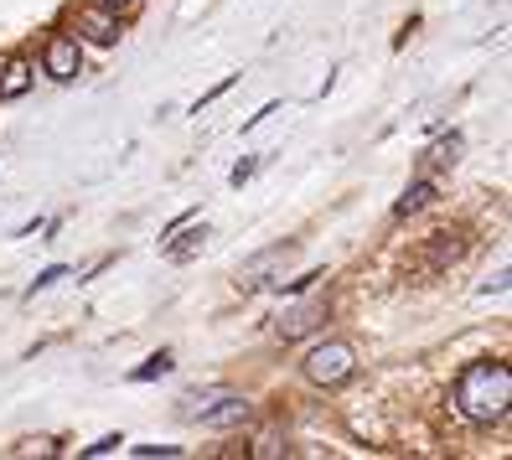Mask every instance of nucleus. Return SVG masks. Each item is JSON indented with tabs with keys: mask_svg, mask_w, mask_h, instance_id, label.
Segmentation results:
<instances>
[{
	"mask_svg": "<svg viewBox=\"0 0 512 460\" xmlns=\"http://www.w3.org/2000/svg\"><path fill=\"white\" fill-rule=\"evenodd\" d=\"M507 404H512V373L507 362H466L461 378H456V409L471 419V424H502L507 419Z\"/></svg>",
	"mask_w": 512,
	"mask_h": 460,
	"instance_id": "1",
	"label": "nucleus"
},
{
	"mask_svg": "<svg viewBox=\"0 0 512 460\" xmlns=\"http://www.w3.org/2000/svg\"><path fill=\"white\" fill-rule=\"evenodd\" d=\"M300 373H306L316 388H337V383H347L357 373V352H352V342H321V347L306 352Z\"/></svg>",
	"mask_w": 512,
	"mask_h": 460,
	"instance_id": "2",
	"label": "nucleus"
},
{
	"mask_svg": "<svg viewBox=\"0 0 512 460\" xmlns=\"http://www.w3.org/2000/svg\"><path fill=\"white\" fill-rule=\"evenodd\" d=\"M42 68H47V78H57V83H73V78L83 73V42H78L73 32H52L47 47H42Z\"/></svg>",
	"mask_w": 512,
	"mask_h": 460,
	"instance_id": "3",
	"label": "nucleus"
},
{
	"mask_svg": "<svg viewBox=\"0 0 512 460\" xmlns=\"http://www.w3.org/2000/svg\"><path fill=\"white\" fill-rule=\"evenodd\" d=\"M73 26H78V42H94V47H114L119 42V32H125V26H119V16L109 11V6H83L78 16H73Z\"/></svg>",
	"mask_w": 512,
	"mask_h": 460,
	"instance_id": "4",
	"label": "nucleus"
},
{
	"mask_svg": "<svg viewBox=\"0 0 512 460\" xmlns=\"http://www.w3.org/2000/svg\"><path fill=\"white\" fill-rule=\"evenodd\" d=\"M321 321H326V295H311V300L290 305V311L275 321V336L280 342H300V336H311Z\"/></svg>",
	"mask_w": 512,
	"mask_h": 460,
	"instance_id": "5",
	"label": "nucleus"
},
{
	"mask_svg": "<svg viewBox=\"0 0 512 460\" xmlns=\"http://www.w3.org/2000/svg\"><path fill=\"white\" fill-rule=\"evenodd\" d=\"M249 414H254L249 398H238V393H218V398H213V409L202 414V424H207V429H238V424H249Z\"/></svg>",
	"mask_w": 512,
	"mask_h": 460,
	"instance_id": "6",
	"label": "nucleus"
},
{
	"mask_svg": "<svg viewBox=\"0 0 512 460\" xmlns=\"http://www.w3.org/2000/svg\"><path fill=\"white\" fill-rule=\"evenodd\" d=\"M26 88H32V63H26V57L0 63V99H21Z\"/></svg>",
	"mask_w": 512,
	"mask_h": 460,
	"instance_id": "7",
	"label": "nucleus"
},
{
	"mask_svg": "<svg viewBox=\"0 0 512 460\" xmlns=\"http://www.w3.org/2000/svg\"><path fill=\"white\" fill-rule=\"evenodd\" d=\"M285 254H295V243H280V249H269V254H259V259H254V264L244 269V274H238V290H259V285H264V274L275 269V264H280Z\"/></svg>",
	"mask_w": 512,
	"mask_h": 460,
	"instance_id": "8",
	"label": "nucleus"
},
{
	"mask_svg": "<svg viewBox=\"0 0 512 460\" xmlns=\"http://www.w3.org/2000/svg\"><path fill=\"white\" fill-rule=\"evenodd\" d=\"M176 233H182V243H161V254H166L171 264H187V259L202 249V243H207V228H187V223H182Z\"/></svg>",
	"mask_w": 512,
	"mask_h": 460,
	"instance_id": "9",
	"label": "nucleus"
},
{
	"mask_svg": "<svg viewBox=\"0 0 512 460\" xmlns=\"http://www.w3.org/2000/svg\"><path fill=\"white\" fill-rule=\"evenodd\" d=\"M430 202H435V181H430V176H419L414 187H409V192H404V197L394 202V218H409V212L430 207Z\"/></svg>",
	"mask_w": 512,
	"mask_h": 460,
	"instance_id": "10",
	"label": "nucleus"
},
{
	"mask_svg": "<svg viewBox=\"0 0 512 460\" xmlns=\"http://www.w3.org/2000/svg\"><path fill=\"white\" fill-rule=\"evenodd\" d=\"M171 367H176V362H171V352L161 347V352H150V357L135 367V373H130V383H156V378H166V373H171Z\"/></svg>",
	"mask_w": 512,
	"mask_h": 460,
	"instance_id": "11",
	"label": "nucleus"
},
{
	"mask_svg": "<svg viewBox=\"0 0 512 460\" xmlns=\"http://www.w3.org/2000/svg\"><path fill=\"white\" fill-rule=\"evenodd\" d=\"M456 259H461V238H456V233H435V249H430V264H425V269L435 274V269L456 264Z\"/></svg>",
	"mask_w": 512,
	"mask_h": 460,
	"instance_id": "12",
	"label": "nucleus"
},
{
	"mask_svg": "<svg viewBox=\"0 0 512 460\" xmlns=\"http://www.w3.org/2000/svg\"><path fill=\"white\" fill-rule=\"evenodd\" d=\"M456 156H461V135L450 130V135H445V140H440V145L430 150V156H425V171H430V166H450Z\"/></svg>",
	"mask_w": 512,
	"mask_h": 460,
	"instance_id": "13",
	"label": "nucleus"
},
{
	"mask_svg": "<svg viewBox=\"0 0 512 460\" xmlns=\"http://www.w3.org/2000/svg\"><path fill=\"white\" fill-rule=\"evenodd\" d=\"M316 280H326V269H306V274H300V280H280L275 290H280V295H300V290H311Z\"/></svg>",
	"mask_w": 512,
	"mask_h": 460,
	"instance_id": "14",
	"label": "nucleus"
},
{
	"mask_svg": "<svg viewBox=\"0 0 512 460\" xmlns=\"http://www.w3.org/2000/svg\"><path fill=\"white\" fill-rule=\"evenodd\" d=\"M218 393H223V388H207V393H192V398H187V419H202L207 409H213V398H218Z\"/></svg>",
	"mask_w": 512,
	"mask_h": 460,
	"instance_id": "15",
	"label": "nucleus"
},
{
	"mask_svg": "<svg viewBox=\"0 0 512 460\" xmlns=\"http://www.w3.org/2000/svg\"><path fill=\"white\" fill-rule=\"evenodd\" d=\"M57 280H68V269H63V264H47L37 280H32V290H26V295H37V290H47V285H57Z\"/></svg>",
	"mask_w": 512,
	"mask_h": 460,
	"instance_id": "16",
	"label": "nucleus"
},
{
	"mask_svg": "<svg viewBox=\"0 0 512 460\" xmlns=\"http://www.w3.org/2000/svg\"><path fill=\"white\" fill-rule=\"evenodd\" d=\"M233 83H238V73H228V78H223V83H213V88H207V94H202V99H197V114H202V109H207V104H218V99H223V94H228V88H233Z\"/></svg>",
	"mask_w": 512,
	"mask_h": 460,
	"instance_id": "17",
	"label": "nucleus"
},
{
	"mask_svg": "<svg viewBox=\"0 0 512 460\" xmlns=\"http://www.w3.org/2000/svg\"><path fill=\"white\" fill-rule=\"evenodd\" d=\"M254 171H259V161H254V156H244V161H238V166L228 171V181H233V187H244V181H249Z\"/></svg>",
	"mask_w": 512,
	"mask_h": 460,
	"instance_id": "18",
	"label": "nucleus"
},
{
	"mask_svg": "<svg viewBox=\"0 0 512 460\" xmlns=\"http://www.w3.org/2000/svg\"><path fill=\"white\" fill-rule=\"evenodd\" d=\"M119 445H125V435H104V440H99V445H88V450H83V455H114V450H119Z\"/></svg>",
	"mask_w": 512,
	"mask_h": 460,
	"instance_id": "19",
	"label": "nucleus"
},
{
	"mask_svg": "<svg viewBox=\"0 0 512 460\" xmlns=\"http://www.w3.org/2000/svg\"><path fill=\"white\" fill-rule=\"evenodd\" d=\"M99 6H109V11L119 16V21H125L130 11H140V0H99Z\"/></svg>",
	"mask_w": 512,
	"mask_h": 460,
	"instance_id": "20",
	"label": "nucleus"
},
{
	"mask_svg": "<svg viewBox=\"0 0 512 460\" xmlns=\"http://www.w3.org/2000/svg\"><path fill=\"white\" fill-rule=\"evenodd\" d=\"M135 455H176V445H135Z\"/></svg>",
	"mask_w": 512,
	"mask_h": 460,
	"instance_id": "21",
	"label": "nucleus"
}]
</instances>
